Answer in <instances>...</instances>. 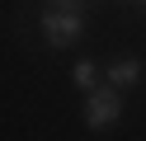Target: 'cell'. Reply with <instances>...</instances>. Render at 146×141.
<instances>
[{
	"instance_id": "3",
	"label": "cell",
	"mask_w": 146,
	"mask_h": 141,
	"mask_svg": "<svg viewBox=\"0 0 146 141\" xmlns=\"http://www.w3.org/2000/svg\"><path fill=\"white\" fill-rule=\"evenodd\" d=\"M141 71H146V66L137 61V56H123V61H113V66H108V85L123 94V89H132V85L141 80Z\"/></svg>"
},
{
	"instance_id": "2",
	"label": "cell",
	"mask_w": 146,
	"mask_h": 141,
	"mask_svg": "<svg viewBox=\"0 0 146 141\" xmlns=\"http://www.w3.org/2000/svg\"><path fill=\"white\" fill-rule=\"evenodd\" d=\"M42 38H47V47H76L80 42V33H85V19L80 14H66V9H42Z\"/></svg>"
},
{
	"instance_id": "5",
	"label": "cell",
	"mask_w": 146,
	"mask_h": 141,
	"mask_svg": "<svg viewBox=\"0 0 146 141\" xmlns=\"http://www.w3.org/2000/svg\"><path fill=\"white\" fill-rule=\"evenodd\" d=\"M47 9H66V14H85V0H47Z\"/></svg>"
},
{
	"instance_id": "4",
	"label": "cell",
	"mask_w": 146,
	"mask_h": 141,
	"mask_svg": "<svg viewBox=\"0 0 146 141\" xmlns=\"http://www.w3.org/2000/svg\"><path fill=\"white\" fill-rule=\"evenodd\" d=\"M71 80H76V89H85V94H94V89H99V71H94V61H80Z\"/></svg>"
},
{
	"instance_id": "6",
	"label": "cell",
	"mask_w": 146,
	"mask_h": 141,
	"mask_svg": "<svg viewBox=\"0 0 146 141\" xmlns=\"http://www.w3.org/2000/svg\"><path fill=\"white\" fill-rule=\"evenodd\" d=\"M141 9H146V0H141Z\"/></svg>"
},
{
	"instance_id": "1",
	"label": "cell",
	"mask_w": 146,
	"mask_h": 141,
	"mask_svg": "<svg viewBox=\"0 0 146 141\" xmlns=\"http://www.w3.org/2000/svg\"><path fill=\"white\" fill-rule=\"evenodd\" d=\"M118 118H123V94H118L113 85H99V89L85 99V127L104 132V127H113Z\"/></svg>"
}]
</instances>
